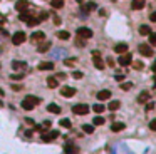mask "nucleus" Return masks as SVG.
Segmentation results:
<instances>
[{
	"label": "nucleus",
	"mask_w": 156,
	"mask_h": 154,
	"mask_svg": "<svg viewBox=\"0 0 156 154\" xmlns=\"http://www.w3.org/2000/svg\"><path fill=\"white\" fill-rule=\"evenodd\" d=\"M64 153H66V154H77V153H79V149H77L76 146H66Z\"/></svg>",
	"instance_id": "5701e85b"
},
{
	"label": "nucleus",
	"mask_w": 156,
	"mask_h": 154,
	"mask_svg": "<svg viewBox=\"0 0 156 154\" xmlns=\"http://www.w3.org/2000/svg\"><path fill=\"white\" fill-rule=\"evenodd\" d=\"M144 4H146V0H133V2H131V9L133 10H141L144 7Z\"/></svg>",
	"instance_id": "9b49d317"
},
{
	"label": "nucleus",
	"mask_w": 156,
	"mask_h": 154,
	"mask_svg": "<svg viewBox=\"0 0 156 154\" xmlns=\"http://www.w3.org/2000/svg\"><path fill=\"white\" fill-rule=\"evenodd\" d=\"M30 17H32V15H30V13L27 12V10H24V12H20V17H19V19H20L22 22H27Z\"/></svg>",
	"instance_id": "bb28decb"
},
{
	"label": "nucleus",
	"mask_w": 156,
	"mask_h": 154,
	"mask_svg": "<svg viewBox=\"0 0 156 154\" xmlns=\"http://www.w3.org/2000/svg\"><path fill=\"white\" fill-rule=\"evenodd\" d=\"M72 112L77 115H84L89 112V106L87 104H76V106L72 107Z\"/></svg>",
	"instance_id": "f03ea898"
},
{
	"label": "nucleus",
	"mask_w": 156,
	"mask_h": 154,
	"mask_svg": "<svg viewBox=\"0 0 156 154\" xmlns=\"http://www.w3.org/2000/svg\"><path fill=\"white\" fill-rule=\"evenodd\" d=\"M109 97H111V92H109L107 89L99 90V92H97V99H99V101H107Z\"/></svg>",
	"instance_id": "ddd939ff"
},
{
	"label": "nucleus",
	"mask_w": 156,
	"mask_h": 154,
	"mask_svg": "<svg viewBox=\"0 0 156 154\" xmlns=\"http://www.w3.org/2000/svg\"><path fill=\"white\" fill-rule=\"evenodd\" d=\"M131 62H133V57H131V54H128V52H124V54H121L118 59V64L119 65H129Z\"/></svg>",
	"instance_id": "0eeeda50"
},
{
	"label": "nucleus",
	"mask_w": 156,
	"mask_h": 154,
	"mask_svg": "<svg viewBox=\"0 0 156 154\" xmlns=\"http://www.w3.org/2000/svg\"><path fill=\"white\" fill-rule=\"evenodd\" d=\"M151 69H153V72L156 74V60H155V62H153V67H151Z\"/></svg>",
	"instance_id": "de8ad7c7"
},
{
	"label": "nucleus",
	"mask_w": 156,
	"mask_h": 154,
	"mask_svg": "<svg viewBox=\"0 0 156 154\" xmlns=\"http://www.w3.org/2000/svg\"><path fill=\"white\" fill-rule=\"evenodd\" d=\"M37 24H39V19H37V17H30L29 20H27V25H30V27L37 25Z\"/></svg>",
	"instance_id": "c756f323"
},
{
	"label": "nucleus",
	"mask_w": 156,
	"mask_h": 154,
	"mask_svg": "<svg viewBox=\"0 0 156 154\" xmlns=\"http://www.w3.org/2000/svg\"><path fill=\"white\" fill-rule=\"evenodd\" d=\"M138 50H139V54L144 56V57H151L153 56V49H151V45H148V44H141V45L138 47Z\"/></svg>",
	"instance_id": "20e7f679"
},
{
	"label": "nucleus",
	"mask_w": 156,
	"mask_h": 154,
	"mask_svg": "<svg viewBox=\"0 0 156 154\" xmlns=\"http://www.w3.org/2000/svg\"><path fill=\"white\" fill-rule=\"evenodd\" d=\"M10 79H13V81H20V79H24V74H12Z\"/></svg>",
	"instance_id": "72a5a7b5"
},
{
	"label": "nucleus",
	"mask_w": 156,
	"mask_h": 154,
	"mask_svg": "<svg viewBox=\"0 0 156 154\" xmlns=\"http://www.w3.org/2000/svg\"><path fill=\"white\" fill-rule=\"evenodd\" d=\"M155 87H156V76H155Z\"/></svg>",
	"instance_id": "8fccbe9b"
},
{
	"label": "nucleus",
	"mask_w": 156,
	"mask_h": 154,
	"mask_svg": "<svg viewBox=\"0 0 156 154\" xmlns=\"http://www.w3.org/2000/svg\"><path fill=\"white\" fill-rule=\"evenodd\" d=\"M25 38H27V35L24 32H15L12 37V42H13V45H20V44L25 42Z\"/></svg>",
	"instance_id": "423d86ee"
},
{
	"label": "nucleus",
	"mask_w": 156,
	"mask_h": 154,
	"mask_svg": "<svg viewBox=\"0 0 156 154\" xmlns=\"http://www.w3.org/2000/svg\"><path fill=\"white\" fill-rule=\"evenodd\" d=\"M82 131H84V133H87V134H93V133H94V126L84 124V126H82Z\"/></svg>",
	"instance_id": "c85d7f7f"
},
{
	"label": "nucleus",
	"mask_w": 156,
	"mask_h": 154,
	"mask_svg": "<svg viewBox=\"0 0 156 154\" xmlns=\"http://www.w3.org/2000/svg\"><path fill=\"white\" fill-rule=\"evenodd\" d=\"M93 122H94V126H102V124L106 122V121H104V117L97 115V117H94V119H93Z\"/></svg>",
	"instance_id": "cd10ccee"
},
{
	"label": "nucleus",
	"mask_w": 156,
	"mask_h": 154,
	"mask_svg": "<svg viewBox=\"0 0 156 154\" xmlns=\"http://www.w3.org/2000/svg\"><path fill=\"white\" fill-rule=\"evenodd\" d=\"M54 69V62H40L39 64V70H52Z\"/></svg>",
	"instance_id": "4468645a"
},
{
	"label": "nucleus",
	"mask_w": 156,
	"mask_h": 154,
	"mask_svg": "<svg viewBox=\"0 0 156 154\" xmlns=\"http://www.w3.org/2000/svg\"><path fill=\"white\" fill-rule=\"evenodd\" d=\"M12 89H13V90H20L22 86H13V84H12Z\"/></svg>",
	"instance_id": "49530a36"
},
{
	"label": "nucleus",
	"mask_w": 156,
	"mask_h": 154,
	"mask_svg": "<svg viewBox=\"0 0 156 154\" xmlns=\"http://www.w3.org/2000/svg\"><path fill=\"white\" fill-rule=\"evenodd\" d=\"M124 127H126V126L122 124V122H114V124L111 126V131H113V133H119V131H122Z\"/></svg>",
	"instance_id": "f3484780"
},
{
	"label": "nucleus",
	"mask_w": 156,
	"mask_h": 154,
	"mask_svg": "<svg viewBox=\"0 0 156 154\" xmlns=\"http://www.w3.org/2000/svg\"><path fill=\"white\" fill-rule=\"evenodd\" d=\"M74 62H76V60H74V59H69V60H66V65H72V64H74Z\"/></svg>",
	"instance_id": "c03bdc74"
},
{
	"label": "nucleus",
	"mask_w": 156,
	"mask_h": 154,
	"mask_svg": "<svg viewBox=\"0 0 156 154\" xmlns=\"http://www.w3.org/2000/svg\"><path fill=\"white\" fill-rule=\"evenodd\" d=\"M104 109H106V107L102 106V104H96V106H94V112H97V114L104 112Z\"/></svg>",
	"instance_id": "7c9ffc66"
},
{
	"label": "nucleus",
	"mask_w": 156,
	"mask_h": 154,
	"mask_svg": "<svg viewBox=\"0 0 156 154\" xmlns=\"http://www.w3.org/2000/svg\"><path fill=\"white\" fill-rule=\"evenodd\" d=\"M12 67H13V69H25L27 64H25V62H19V60H13V62H12Z\"/></svg>",
	"instance_id": "393cba45"
},
{
	"label": "nucleus",
	"mask_w": 156,
	"mask_h": 154,
	"mask_svg": "<svg viewBox=\"0 0 156 154\" xmlns=\"http://www.w3.org/2000/svg\"><path fill=\"white\" fill-rule=\"evenodd\" d=\"M149 19H151V22H156V12H153L151 15H149Z\"/></svg>",
	"instance_id": "37998d69"
},
{
	"label": "nucleus",
	"mask_w": 156,
	"mask_h": 154,
	"mask_svg": "<svg viewBox=\"0 0 156 154\" xmlns=\"http://www.w3.org/2000/svg\"><path fill=\"white\" fill-rule=\"evenodd\" d=\"M77 2H79V4H82V2H84V0H77Z\"/></svg>",
	"instance_id": "09e8293b"
},
{
	"label": "nucleus",
	"mask_w": 156,
	"mask_h": 154,
	"mask_svg": "<svg viewBox=\"0 0 156 154\" xmlns=\"http://www.w3.org/2000/svg\"><path fill=\"white\" fill-rule=\"evenodd\" d=\"M149 129H151V131H156V119H153L151 122H149Z\"/></svg>",
	"instance_id": "ea45409f"
},
{
	"label": "nucleus",
	"mask_w": 156,
	"mask_h": 154,
	"mask_svg": "<svg viewBox=\"0 0 156 154\" xmlns=\"http://www.w3.org/2000/svg\"><path fill=\"white\" fill-rule=\"evenodd\" d=\"M25 122H27L29 126H34V119H25Z\"/></svg>",
	"instance_id": "a18cd8bd"
},
{
	"label": "nucleus",
	"mask_w": 156,
	"mask_h": 154,
	"mask_svg": "<svg viewBox=\"0 0 156 154\" xmlns=\"http://www.w3.org/2000/svg\"><path fill=\"white\" fill-rule=\"evenodd\" d=\"M49 49H51V42H42V44H40V45H39V52H40V54H44V52H47V50H49Z\"/></svg>",
	"instance_id": "412c9836"
},
{
	"label": "nucleus",
	"mask_w": 156,
	"mask_h": 154,
	"mask_svg": "<svg viewBox=\"0 0 156 154\" xmlns=\"http://www.w3.org/2000/svg\"><path fill=\"white\" fill-rule=\"evenodd\" d=\"M77 37H81V38H91V37H93V30L87 29V27H79V29H77Z\"/></svg>",
	"instance_id": "39448f33"
},
{
	"label": "nucleus",
	"mask_w": 156,
	"mask_h": 154,
	"mask_svg": "<svg viewBox=\"0 0 156 154\" xmlns=\"http://www.w3.org/2000/svg\"><path fill=\"white\" fill-rule=\"evenodd\" d=\"M47 17H49V13H47V12H42V13H39V22H40V20H46V19Z\"/></svg>",
	"instance_id": "4c0bfd02"
},
{
	"label": "nucleus",
	"mask_w": 156,
	"mask_h": 154,
	"mask_svg": "<svg viewBox=\"0 0 156 154\" xmlns=\"http://www.w3.org/2000/svg\"><path fill=\"white\" fill-rule=\"evenodd\" d=\"M57 37H59L60 40H67V38L71 37V34H69L67 30H59V32H57Z\"/></svg>",
	"instance_id": "aec40b11"
},
{
	"label": "nucleus",
	"mask_w": 156,
	"mask_h": 154,
	"mask_svg": "<svg viewBox=\"0 0 156 154\" xmlns=\"http://www.w3.org/2000/svg\"><path fill=\"white\" fill-rule=\"evenodd\" d=\"M0 27H2V20H0Z\"/></svg>",
	"instance_id": "3c124183"
},
{
	"label": "nucleus",
	"mask_w": 156,
	"mask_h": 154,
	"mask_svg": "<svg viewBox=\"0 0 156 154\" xmlns=\"http://www.w3.org/2000/svg\"><path fill=\"white\" fill-rule=\"evenodd\" d=\"M149 44L156 45V34H149Z\"/></svg>",
	"instance_id": "e433bc0d"
},
{
	"label": "nucleus",
	"mask_w": 156,
	"mask_h": 154,
	"mask_svg": "<svg viewBox=\"0 0 156 154\" xmlns=\"http://www.w3.org/2000/svg\"><path fill=\"white\" fill-rule=\"evenodd\" d=\"M119 106H121V102H119V101H111L109 106H107V109H109V111H118Z\"/></svg>",
	"instance_id": "4be33fe9"
},
{
	"label": "nucleus",
	"mask_w": 156,
	"mask_h": 154,
	"mask_svg": "<svg viewBox=\"0 0 156 154\" xmlns=\"http://www.w3.org/2000/svg\"><path fill=\"white\" fill-rule=\"evenodd\" d=\"M131 87H133V84H131V82H124V84H121V89H124V90H129Z\"/></svg>",
	"instance_id": "c9c22d12"
},
{
	"label": "nucleus",
	"mask_w": 156,
	"mask_h": 154,
	"mask_svg": "<svg viewBox=\"0 0 156 154\" xmlns=\"http://www.w3.org/2000/svg\"><path fill=\"white\" fill-rule=\"evenodd\" d=\"M37 104H40V97H37V96H27V97L22 101V107H24L25 111H32Z\"/></svg>",
	"instance_id": "f257e3e1"
},
{
	"label": "nucleus",
	"mask_w": 156,
	"mask_h": 154,
	"mask_svg": "<svg viewBox=\"0 0 156 154\" xmlns=\"http://www.w3.org/2000/svg\"><path fill=\"white\" fill-rule=\"evenodd\" d=\"M60 126H62V127H71V121H69V119H62V121H60Z\"/></svg>",
	"instance_id": "473e14b6"
},
{
	"label": "nucleus",
	"mask_w": 156,
	"mask_h": 154,
	"mask_svg": "<svg viewBox=\"0 0 156 154\" xmlns=\"http://www.w3.org/2000/svg\"><path fill=\"white\" fill-rule=\"evenodd\" d=\"M72 77H74V79H82V77H84V74L79 72V70H76V72H72Z\"/></svg>",
	"instance_id": "f704fd0d"
},
{
	"label": "nucleus",
	"mask_w": 156,
	"mask_h": 154,
	"mask_svg": "<svg viewBox=\"0 0 156 154\" xmlns=\"http://www.w3.org/2000/svg\"><path fill=\"white\" fill-rule=\"evenodd\" d=\"M134 67L138 69V70H141V69H143V62H139V60H136V62H134Z\"/></svg>",
	"instance_id": "a19ab883"
},
{
	"label": "nucleus",
	"mask_w": 156,
	"mask_h": 154,
	"mask_svg": "<svg viewBox=\"0 0 156 154\" xmlns=\"http://www.w3.org/2000/svg\"><path fill=\"white\" fill-rule=\"evenodd\" d=\"M139 34H141V35H149V34H151V29H149L148 25H141V27H139Z\"/></svg>",
	"instance_id": "b1692460"
},
{
	"label": "nucleus",
	"mask_w": 156,
	"mask_h": 154,
	"mask_svg": "<svg viewBox=\"0 0 156 154\" xmlns=\"http://www.w3.org/2000/svg\"><path fill=\"white\" fill-rule=\"evenodd\" d=\"M128 50V45L126 44H118L116 47H114V52H118V54H124Z\"/></svg>",
	"instance_id": "6ab92c4d"
},
{
	"label": "nucleus",
	"mask_w": 156,
	"mask_h": 154,
	"mask_svg": "<svg viewBox=\"0 0 156 154\" xmlns=\"http://www.w3.org/2000/svg\"><path fill=\"white\" fill-rule=\"evenodd\" d=\"M44 38H46V34L40 32V30H39V32H34V34L30 35V40H32V42H42Z\"/></svg>",
	"instance_id": "9d476101"
},
{
	"label": "nucleus",
	"mask_w": 156,
	"mask_h": 154,
	"mask_svg": "<svg viewBox=\"0 0 156 154\" xmlns=\"http://www.w3.org/2000/svg\"><path fill=\"white\" fill-rule=\"evenodd\" d=\"M94 9H96V4H94V2H89V4L84 7L86 12H91V10H94Z\"/></svg>",
	"instance_id": "2f4dec72"
},
{
	"label": "nucleus",
	"mask_w": 156,
	"mask_h": 154,
	"mask_svg": "<svg viewBox=\"0 0 156 154\" xmlns=\"http://www.w3.org/2000/svg\"><path fill=\"white\" fill-rule=\"evenodd\" d=\"M47 86L51 87V89H55V87L59 86V81H57L55 77H49V79H47Z\"/></svg>",
	"instance_id": "a211bd4d"
},
{
	"label": "nucleus",
	"mask_w": 156,
	"mask_h": 154,
	"mask_svg": "<svg viewBox=\"0 0 156 154\" xmlns=\"http://www.w3.org/2000/svg\"><path fill=\"white\" fill-rule=\"evenodd\" d=\"M47 111L52 112V114H59V112H60V107L57 106V104L52 102V104H49V106H47Z\"/></svg>",
	"instance_id": "dca6fc26"
},
{
	"label": "nucleus",
	"mask_w": 156,
	"mask_h": 154,
	"mask_svg": "<svg viewBox=\"0 0 156 154\" xmlns=\"http://www.w3.org/2000/svg\"><path fill=\"white\" fill-rule=\"evenodd\" d=\"M60 96L66 97V99L74 97V96H76V89H74V87H62V89H60Z\"/></svg>",
	"instance_id": "1a4fd4ad"
},
{
	"label": "nucleus",
	"mask_w": 156,
	"mask_h": 154,
	"mask_svg": "<svg viewBox=\"0 0 156 154\" xmlns=\"http://www.w3.org/2000/svg\"><path fill=\"white\" fill-rule=\"evenodd\" d=\"M51 5L54 7V9H62V7H64V0H52Z\"/></svg>",
	"instance_id": "a878e982"
},
{
	"label": "nucleus",
	"mask_w": 156,
	"mask_h": 154,
	"mask_svg": "<svg viewBox=\"0 0 156 154\" xmlns=\"http://www.w3.org/2000/svg\"><path fill=\"white\" fill-rule=\"evenodd\" d=\"M76 45H79V47H84V45H86V42H84V40H82V38H77V40H76Z\"/></svg>",
	"instance_id": "58836bf2"
},
{
	"label": "nucleus",
	"mask_w": 156,
	"mask_h": 154,
	"mask_svg": "<svg viewBox=\"0 0 156 154\" xmlns=\"http://www.w3.org/2000/svg\"><path fill=\"white\" fill-rule=\"evenodd\" d=\"M57 136H59L57 131H46V133H42V141L44 142H51V141H54Z\"/></svg>",
	"instance_id": "6e6552de"
},
{
	"label": "nucleus",
	"mask_w": 156,
	"mask_h": 154,
	"mask_svg": "<svg viewBox=\"0 0 156 154\" xmlns=\"http://www.w3.org/2000/svg\"><path fill=\"white\" fill-rule=\"evenodd\" d=\"M15 9H17L19 12H24V10L29 9V2H27V0H19L17 4H15Z\"/></svg>",
	"instance_id": "f8f14e48"
},
{
	"label": "nucleus",
	"mask_w": 156,
	"mask_h": 154,
	"mask_svg": "<svg viewBox=\"0 0 156 154\" xmlns=\"http://www.w3.org/2000/svg\"><path fill=\"white\" fill-rule=\"evenodd\" d=\"M149 97H151V96H149V92H141V94L138 96V102L139 104H146L148 101H149Z\"/></svg>",
	"instance_id": "2eb2a0df"
},
{
	"label": "nucleus",
	"mask_w": 156,
	"mask_h": 154,
	"mask_svg": "<svg viewBox=\"0 0 156 154\" xmlns=\"http://www.w3.org/2000/svg\"><path fill=\"white\" fill-rule=\"evenodd\" d=\"M93 64L96 65V69H99V70H102L104 69V60L101 59V54L99 52H93Z\"/></svg>",
	"instance_id": "7ed1b4c3"
},
{
	"label": "nucleus",
	"mask_w": 156,
	"mask_h": 154,
	"mask_svg": "<svg viewBox=\"0 0 156 154\" xmlns=\"http://www.w3.org/2000/svg\"><path fill=\"white\" fill-rule=\"evenodd\" d=\"M153 109H155V102H146V111H153Z\"/></svg>",
	"instance_id": "79ce46f5"
}]
</instances>
